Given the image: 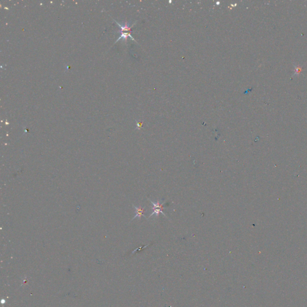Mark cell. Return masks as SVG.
Here are the masks:
<instances>
[{
    "mask_svg": "<svg viewBox=\"0 0 307 307\" xmlns=\"http://www.w3.org/2000/svg\"><path fill=\"white\" fill-rule=\"evenodd\" d=\"M149 200L151 202V203L153 205V206H154V208H153L154 212H153L150 215V216H149V218H150L151 216H152V215H156V216H158V215L160 214V213L163 214L164 216L166 217V214H164L163 212L162 211V210L163 209V204H164V202L163 203H161L160 202L159 200H158L156 203H154V202H153L152 201H151L150 199H149Z\"/></svg>",
    "mask_w": 307,
    "mask_h": 307,
    "instance_id": "obj_1",
    "label": "cell"
},
{
    "mask_svg": "<svg viewBox=\"0 0 307 307\" xmlns=\"http://www.w3.org/2000/svg\"><path fill=\"white\" fill-rule=\"evenodd\" d=\"M133 207L135 208L136 209V215L134 217V218L132 219L134 220L135 219L136 217H138L139 219H141V218L142 217V216H144L145 218H146V216L144 215V212H145V208H142L141 206H134V205H133Z\"/></svg>",
    "mask_w": 307,
    "mask_h": 307,
    "instance_id": "obj_2",
    "label": "cell"
},
{
    "mask_svg": "<svg viewBox=\"0 0 307 307\" xmlns=\"http://www.w3.org/2000/svg\"><path fill=\"white\" fill-rule=\"evenodd\" d=\"M115 21V20L114 19ZM115 22L118 24V25L119 26L120 28V31H118V32H120L121 33H123L124 31H129V32H130L131 33V28L133 27V26L134 25V23H133L132 25L130 26V24L128 23H125L123 25H121L120 23H119L118 22H117V21H115Z\"/></svg>",
    "mask_w": 307,
    "mask_h": 307,
    "instance_id": "obj_3",
    "label": "cell"
}]
</instances>
